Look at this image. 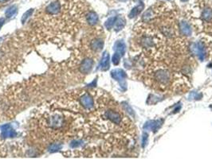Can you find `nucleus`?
I'll use <instances>...</instances> for the list:
<instances>
[{
  "mask_svg": "<svg viewBox=\"0 0 212 159\" xmlns=\"http://www.w3.org/2000/svg\"><path fill=\"white\" fill-rule=\"evenodd\" d=\"M155 82V86L164 89L170 85L172 80V72L166 67L158 66L151 72V79Z\"/></svg>",
  "mask_w": 212,
  "mask_h": 159,
  "instance_id": "nucleus-1",
  "label": "nucleus"
},
{
  "mask_svg": "<svg viewBox=\"0 0 212 159\" xmlns=\"http://www.w3.org/2000/svg\"><path fill=\"white\" fill-rule=\"evenodd\" d=\"M45 121H46V125L48 127L54 128V129L60 128L62 127L63 123H64L63 116H62L60 114H57V113L50 115V116L46 118Z\"/></svg>",
  "mask_w": 212,
  "mask_h": 159,
  "instance_id": "nucleus-2",
  "label": "nucleus"
},
{
  "mask_svg": "<svg viewBox=\"0 0 212 159\" xmlns=\"http://www.w3.org/2000/svg\"><path fill=\"white\" fill-rule=\"evenodd\" d=\"M155 37H152V35L145 34L140 39V44L142 45V48L145 50H152L154 49L156 45V42H155Z\"/></svg>",
  "mask_w": 212,
  "mask_h": 159,
  "instance_id": "nucleus-3",
  "label": "nucleus"
},
{
  "mask_svg": "<svg viewBox=\"0 0 212 159\" xmlns=\"http://www.w3.org/2000/svg\"><path fill=\"white\" fill-rule=\"evenodd\" d=\"M62 6L61 1H54L45 7V12L49 15H57L62 11Z\"/></svg>",
  "mask_w": 212,
  "mask_h": 159,
  "instance_id": "nucleus-4",
  "label": "nucleus"
},
{
  "mask_svg": "<svg viewBox=\"0 0 212 159\" xmlns=\"http://www.w3.org/2000/svg\"><path fill=\"white\" fill-rule=\"evenodd\" d=\"M192 50L193 53L196 54L199 57L201 61H203L206 56V50H205V46L202 42H196L193 44L192 46Z\"/></svg>",
  "mask_w": 212,
  "mask_h": 159,
  "instance_id": "nucleus-5",
  "label": "nucleus"
},
{
  "mask_svg": "<svg viewBox=\"0 0 212 159\" xmlns=\"http://www.w3.org/2000/svg\"><path fill=\"white\" fill-rule=\"evenodd\" d=\"M105 117L107 118L109 121L115 123V124H120L122 120V117L120 115V113L117 112H115L112 110H109L105 112Z\"/></svg>",
  "mask_w": 212,
  "mask_h": 159,
  "instance_id": "nucleus-6",
  "label": "nucleus"
},
{
  "mask_svg": "<svg viewBox=\"0 0 212 159\" xmlns=\"http://www.w3.org/2000/svg\"><path fill=\"white\" fill-rule=\"evenodd\" d=\"M1 137H3L4 139L7 138H15L17 135V133L12 127H10V125L6 124L1 127Z\"/></svg>",
  "mask_w": 212,
  "mask_h": 159,
  "instance_id": "nucleus-7",
  "label": "nucleus"
},
{
  "mask_svg": "<svg viewBox=\"0 0 212 159\" xmlns=\"http://www.w3.org/2000/svg\"><path fill=\"white\" fill-rule=\"evenodd\" d=\"M81 104L84 108L87 110L92 109L94 106V102H93L92 97L88 93H85L81 97Z\"/></svg>",
  "mask_w": 212,
  "mask_h": 159,
  "instance_id": "nucleus-8",
  "label": "nucleus"
},
{
  "mask_svg": "<svg viewBox=\"0 0 212 159\" xmlns=\"http://www.w3.org/2000/svg\"><path fill=\"white\" fill-rule=\"evenodd\" d=\"M92 66H93V61L92 59H89V58H86L83 61L81 65V72H82L84 74H88L92 70Z\"/></svg>",
  "mask_w": 212,
  "mask_h": 159,
  "instance_id": "nucleus-9",
  "label": "nucleus"
},
{
  "mask_svg": "<svg viewBox=\"0 0 212 159\" xmlns=\"http://www.w3.org/2000/svg\"><path fill=\"white\" fill-rule=\"evenodd\" d=\"M162 125V121L161 120H156V121H149L147 122L146 124L145 125V130L147 131H156L157 130H159L160 127Z\"/></svg>",
  "mask_w": 212,
  "mask_h": 159,
  "instance_id": "nucleus-10",
  "label": "nucleus"
},
{
  "mask_svg": "<svg viewBox=\"0 0 212 159\" xmlns=\"http://www.w3.org/2000/svg\"><path fill=\"white\" fill-rule=\"evenodd\" d=\"M111 76L113 79L121 83L125 79L126 73L122 69H115L111 72Z\"/></svg>",
  "mask_w": 212,
  "mask_h": 159,
  "instance_id": "nucleus-11",
  "label": "nucleus"
},
{
  "mask_svg": "<svg viewBox=\"0 0 212 159\" xmlns=\"http://www.w3.org/2000/svg\"><path fill=\"white\" fill-rule=\"evenodd\" d=\"M104 46V42L100 38H95L94 40H92L91 43H90V47L93 51H100L103 49Z\"/></svg>",
  "mask_w": 212,
  "mask_h": 159,
  "instance_id": "nucleus-12",
  "label": "nucleus"
},
{
  "mask_svg": "<svg viewBox=\"0 0 212 159\" xmlns=\"http://www.w3.org/2000/svg\"><path fill=\"white\" fill-rule=\"evenodd\" d=\"M109 69V55L107 52L104 53L102 60L100 62V69L102 71H106Z\"/></svg>",
  "mask_w": 212,
  "mask_h": 159,
  "instance_id": "nucleus-13",
  "label": "nucleus"
},
{
  "mask_svg": "<svg viewBox=\"0 0 212 159\" xmlns=\"http://www.w3.org/2000/svg\"><path fill=\"white\" fill-rule=\"evenodd\" d=\"M85 18H86V21H87V23L89 24V25H95V24H97L98 22V15L96 14L95 12H92V11H91V12H89L86 15V16H85Z\"/></svg>",
  "mask_w": 212,
  "mask_h": 159,
  "instance_id": "nucleus-14",
  "label": "nucleus"
},
{
  "mask_svg": "<svg viewBox=\"0 0 212 159\" xmlns=\"http://www.w3.org/2000/svg\"><path fill=\"white\" fill-rule=\"evenodd\" d=\"M180 30L183 34L186 35V36H190L192 33L191 28L189 26V24L186 22H182L180 23Z\"/></svg>",
  "mask_w": 212,
  "mask_h": 159,
  "instance_id": "nucleus-15",
  "label": "nucleus"
},
{
  "mask_svg": "<svg viewBox=\"0 0 212 159\" xmlns=\"http://www.w3.org/2000/svg\"><path fill=\"white\" fill-rule=\"evenodd\" d=\"M144 7H145L144 3H140V4L137 6V7H136L133 8V9L131 10V12H130V14H129L130 18H135L136 16H137V15H139V14L141 12V11H142V10L144 9Z\"/></svg>",
  "mask_w": 212,
  "mask_h": 159,
  "instance_id": "nucleus-16",
  "label": "nucleus"
},
{
  "mask_svg": "<svg viewBox=\"0 0 212 159\" xmlns=\"http://www.w3.org/2000/svg\"><path fill=\"white\" fill-rule=\"evenodd\" d=\"M201 17L206 22H209L212 19V9L210 7H206L202 10Z\"/></svg>",
  "mask_w": 212,
  "mask_h": 159,
  "instance_id": "nucleus-17",
  "label": "nucleus"
},
{
  "mask_svg": "<svg viewBox=\"0 0 212 159\" xmlns=\"http://www.w3.org/2000/svg\"><path fill=\"white\" fill-rule=\"evenodd\" d=\"M114 49L116 50V52L120 53L121 56L125 53V42H123L122 41H119L117 42H116L114 46Z\"/></svg>",
  "mask_w": 212,
  "mask_h": 159,
  "instance_id": "nucleus-18",
  "label": "nucleus"
},
{
  "mask_svg": "<svg viewBox=\"0 0 212 159\" xmlns=\"http://www.w3.org/2000/svg\"><path fill=\"white\" fill-rule=\"evenodd\" d=\"M125 26V20L123 18H117L116 20V23L114 24L115 30L116 31H120V30H122L124 26Z\"/></svg>",
  "mask_w": 212,
  "mask_h": 159,
  "instance_id": "nucleus-19",
  "label": "nucleus"
},
{
  "mask_svg": "<svg viewBox=\"0 0 212 159\" xmlns=\"http://www.w3.org/2000/svg\"><path fill=\"white\" fill-rule=\"evenodd\" d=\"M117 17H112L109 18V19L106 21V23H105V26L107 28L108 30H110L112 29V26H114V24L116 23V20H117Z\"/></svg>",
  "mask_w": 212,
  "mask_h": 159,
  "instance_id": "nucleus-20",
  "label": "nucleus"
},
{
  "mask_svg": "<svg viewBox=\"0 0 212 159\" xmlns=\"http://www.w3.org/2000/svg\"><path fill=\"white\" fill-rule=\"evenodd\" d=\"M16 13H17V8H16V7H15V6H13V7H10V8H8L7 11H6L5 15L6 16H7V18H11L13 17Z\"/></svg>",
  "mask_w": 212,
  "mask_h": 159,
  "instance_id": "nucleus-21",
  "label": "nucleus"
},
{
  "mask_svg": "<svg viewBox=\"0 0 212 159\" xmlns=\"http://www.w3.org/2000/svg\"><path fill=\"white\" fill-rule=\"evenodd\" d=\"M120 57H121V55H120V53H117V52L115 53L114 55L112 56V63H113V65H117L118 64H119V62H120Z\"/></svg>",
  "mask_w": 212,
  "mask_h": 159,
  "instance_id": "nucleus-22",
  "label": "nucleus"
},
{
  "mask_svg": "<svg viewBox=\"0 0 212 159\" xmlns=\"http://www.w3.org/2000/svg\"><path fill=\"white\" fill-rule=\"evenodd\" d=\"M61 148H62V145L59 143H53L50 147V152L54 153V152L58 151L59 150H61Z\"/></svg>",
  "mask_w": 212,
  "mask_h": 159,
  "instance_id": "nucleus-23",
  "label": "nucleus"
},
{
  "mask_svg": "<svg viewBox=\"0 0 212 159\" xmlns=\"http://www.w3.org/2000/svg\"><path fill=\"white\" fill-rule=\"evenodd\" d=\"M32 13H33V10L31 9V10H28V11H26V12L23 15V18H22V23H26V21L31 16V15H32Z\"/></svg>",
  "mask_w": 212,
  "mask_h": 159,
  "instance_id": "nucleus-24",
  "label": "nucleus"
},
{
  "mask_svg": "<svg viewBox=\"0 0 212 159\" xmlns=\"http://www.w3.org/2000/svg\"><path fill=\"white\" fill-rule=\"evenodd\" d=\"M82 145V142L79 141V140H73L70 142V147L72 148H78V147H81Z\"/></svg>",
  "mask_w": 212,
  "mask_h": 159,
  "instance_id": "nucleus-25",
  "label": "nucleus"
},
{
  "mask_svg": "<svg viewBox=\"0 0 212 159\" xmlns=\"http://www.w3.org/2000/svg\"><path fill=\"white\" fill-rule=\"evenodd\" d=\"M147 138H148V134H147L146 132H145L142 137V143L144 147H145V146H146V144L147 143Z\"/></svg>",
  "mask_w": 212,
  "mask_h": 159,
  "instance_id": "nucleus-26",
  "label": "nucleus"
},
{
  "mask_svg": "<svg viewBox=\"0 0 212 159\" xmlns=\"http://www.w3.org/2000/svg\"><path fill=\"white\" fill-rule=\"evenodd\" d=\"M4 18H0V29L2 28V26H3V24H4Z\"/></svg>",
  "mask_w": 212,
  "mask_h": 159,
  "instance_id": "nucleus-27",
  "label": "nucleus"
},
{
  "mask_svg": "<svg viewBox=\"0 0 212 159\" xmlns=\"http://www.w3.org/2000/svg\"><path fill=\"white\" fill-rule=\"evenodd\" d=\"M119 1H120V2H125V1H127V0H119Z\"/></svg>",
  "mask_w": 212,
  "mask_h": 159,
  "instance_id": "nucleus-28",
  "label": "nucleus"
},
{
  "mask_svg": "<svg viewBox=\"0 0 212 159\" xmlns=\"http://www.w3.org/2000/svg\"><path fill=\"white\" fill-rule=\"evenodd\" d=\"M6 0H0V2H5Z\"/></svg>",
  "mask_w": 212,
  "mask_h": 159,
  "instance_id": "nucleus-29",
  "label": "nucleus"
},
{
  "mask_svg": "<svg viewBox=\"0 0 212 159\" xmlns=\"http://www.w3.org/2000/svg\"><path fill=\"white\" fill-rule=\"evenodd\" d=\"M181 1H183V2H186V1H187V0H181Z\"/></svg>",
  "mask_w": 212,
  "mask_h": 159,
  "instance_id": "nucleus-30",
  "label": "nucleus"
}]
</instances>
